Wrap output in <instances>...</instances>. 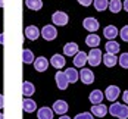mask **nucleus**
Here are the masks:
<instances>
[{
    "label": "nucleus",
    "mask_w": 128,
    "mask_h": 119,
    "mask_svg": "<svg viewBox=\"0 0 128 119\" xmlns=\"http://www.w3.org/2000/svg\"><path fill=\"white\" fill-rule=\"evenodd\" d=\"M106 113H108V107H106L104 105H102V103H99V105H93V107H91V115H93V116L104 118Z\"/></svg>",
    "instance_id": "nucleus-10"
},
{
    "label": "nucleus",
    "mask_w": 128,
    "mask_h": 119,
    "mask_svg": "<svg viewBox=\"0 0 128 119\" xmlns=\"http://www.w3.org/2000/svg\"><path fill=\"white\" fill-rule=\"evenodd\" d=\"M80 4H82V6H90L91 3H93V0H77Z\"/></svg>",
    "instance_id": "nucleus-32"
},
{
    "label": "nucleus",
    "mask_w": 128,
    "mask_h": 119,
    "mask_svg": "<svg viewBox=\"0 0 128 119\" xmlns=\"http://www.w3.org/2000/svg\"><path fill=\"white\" fill-rule=\"evenodd\" d=\"M119 35H121V38L124 40V41H128V25H125V26L121 28Z\"/></svg>",
    "instance_id": "nucleus-31"
},
{
    "label": "nucleus",
    "mask_w": 128,
    "mask_h": 119,
    "mask_svg": "<svg viewBox=\"0 0 128 119\" xmlns=\"http://www.w3.org/2000/svg\"><path fill=\"white\" fill-rule=\"evenodd\" d=\"M82 25H84V28H86L87 31L94 32V31L99 29V21L94 19V18H86V19L82 21Z\"/></svg>",
    "instance_id": "nucleus-11"
},
{
    "label": "nucleus",
    "mask_w": 128,
    "mask_h": 119,
    "mask_svg": "<svg viewBox=\"0 0 128 119\" xmlns=\"http://www.w3.org/2000/svg\"><path fill=\"white\" fill-rule=\"evenodd\" d=\"M25 37L28 40H32V41H36V40L40 37V29L37 28L36 25H28L25 28Z\"/></svg>",
    "instance_id": "nucleus-12"
},
{
    "label": "nucleus",
    "mask_w": 128,
    "mask_h": 119,
    "mask_svg": "<svg viewBox=\"0 0 128 119\" xmlns=\"http://www.w3.org/2000/svg\"><path fill=\"white\" fill-rule=\"evenodd\" d=\"M74 119H94V116L90 112H82V113H78Z\"/></svg>",
    "instance_id": "nucleus-30"
},
{
    "label": "nucleus",
    "mask_w": 128,
    "mask_h": 119,
    "mask_svg": "<svg viewBox=\"0 0 128 119\" xmlns=\"http://www.w3.org/2000/svg\"><path fill=\"white\" fill-rule=\"evenodd\" d=\"M65 63H66V60H65V57L62 56V54H53L50 59V65L53 66V68H56L58 71L59 69H62L65 66Z\"/></svg>",
    "instance_id": "nucleus-13"
},
{
    "label": "nucleus",
    "mask_w": 128,
    "mask_h": 119,
    "mask_svg": "<svg viewBox=\"0 0 128 119\" xmlns=\"http://www.w3.org/2000/svg\"><path fill=\"white\" fill-rule=\"evenodd\" d=\"M53 115H54V112L52 110L50 107H47V106L40 107L38 112H37V118L38 119H53Z\"/></svg>",
    "instance_id": "nucleus-16"
},
{
    "label": "nucleus",
    "mask_w": 128,
    "mask_h": 119,
    "mask_svg": "<svg viewBox=\"0 0 128 119\" xmlns=\"http://www.w3.org/2000/svg\"><path fill=\"white\" fill-rule=\"evenodd\" d=\"M3 106H4V96L0 94V110L3 109Z\"/></svg>",
    "instance_id": "nucleus-34"
},
{
    "label": "nucleus",
    "mask_w": 128,
    "mask_h": 119,
    "mask_svg": "<svg viewBox=\"0 0 128 119\" xmlns=\"http://www.w3.org/2000/svg\"><path fill=\"white\" fill-rule=\"evenodd\" d=\"M78 50V44L77 43H66L64 46V54L65 56H75Z\"/></svg>",
    "instance_id": "nucleus-18"
},
{
    "label": "nucleus",
    "mask_w": 128,
    "mask_h": 119,
    "mask_svg": "<svg viewBox=\"0 0 128 119\" xmlns=\"http://www.w3.org/2000/svg\"><path fill=\"white\" fill-rule=\"evenodd\" d=\"M4 6V0H0V7H3Z\"/></svg>",
    "instance_id": "nucleus-37"
},
{
    "label": "nucleus",
    "mask_w": 128,
    "mask_h": 119,
    "mask_svg": "<svg viewBox=\"0 0 128 119\" xmlns=\"http://www.w3.org/2000/svg\"><path fill=\"white\" fill-rule=\"evenodd\" d=\"M103 35L108 40H114L115 37H118V28L115 25H108L103 29Z\"/></svg>",
    "instance_id": "nucleus-21"
},
{
    "label": "nucleus",
    "mask_w": 128,
    "mask_h": 119,
    "mask_svg": "<svg viewBox=\"0 0 128 119\" xmlns=\"http://www.w3.org/2000/svg\"><path fill=\"white\" fill-rule=\"evenodd\" d=\"M104 49H106V53H110V54H116V53L119 52V44L114 41V40H109L108 43H106V46H104Z\"/></svg>",
    "instance_id": "nucleus-23"
},
{
    "label": "nucleus",
    "mask_w": 128,
    "mask_h": 119,
    "mask_svg": "<svg viewBox=\"0 0 128 119\" xmlns=\"http://www.w3.org/2000/svg\"><path fill=\"white\" fill-rule=\"evenodd\" d=\"M54 79H56V85H58V88H59V90H66V88H68L69 82H68V78H66L65 72L58 71V72H56V75H54Z\"/></svg>",
    "instance_id": "nucleus-6"
},
{
    "label": "nucleus",
    "mask_w": 128,
    "mask_h": 119,
    "mask_svg": "<svg viewBox=\"0 0 128 119\" xmlns=\"http://www.w3.org/2000/svg\"><path fill=\"white\" fill-rule=\"evenodd\" d=\"M93 3H94V9L99 10V12L106 10L108 6H109V0H93Z\"/></svg>",
    "instance_id": "nucleus-27"
},
{
    "label": "nucleus",
    "mask_w": 128,
    "mask_h": 119,
    "mask_svg": "<svg viewBox=\"0 0 128 119\" xmlns=\"http://www.w3.org/2000/svg\"><path fill=\"white\" fill-rule=\"evenodd\" d=\"M121 94V90H119V87L118 85H109L108 88H106V91H104V96H106V99L109 100V102H115L116 99H118V96Z\"/></svg>",
    "instance_id": "nucleus-7"
},
{
    "label": "nucleus",
    "mask_w": 128,
    "mask_h": 119,
    "mask_svg": "<svg viewBox=\"0 0 128 119\" xmlns=\"http://www.w3.org/2000/svg\"><path fill=\"white\" fill-rule=\"evenodd\" d=\"M22 109H24V112H26V113H32V112H36L37 105H36V102L32 99L26 97L25 100H24V103H22Z\"/></svg>",
    "instance_id": "nucleus-20"
},
{
    "label": "nucleus",
    "mask_w": 128,
    "mask_h": 119,
    "mask_svg": "<svg viewBox=\"0 0 128 119\" xmlns=\"http://www.w3.org/2000/svg\"><path fill=\"white\" fill-rule=\"evenodd\" d=\"M52 107H53L52 110H53L54 113L60 115V116H62V115H65V113L68 112V109H69V107H68V103H66L65 100H58V102H54Z\"/></svg>",
    "instance_id": "nucleus-9"
},
{
    "label": "nucleus",
    "mask_w": 128,
    "mask_h": 119,
    "mask_svg": "<svg viewBox=\"0 0 128 119\" xmlns=\"http://www.w3.org/2000/svg\"><path fill=\"white\" fill-rule=\"evenodd\" d=\"M103 99H104V94H103L100 90H93L88 96V100L91 102V105H99V103H102Z\"/></svg>",
    "instance_id": "nucleus-15"
},
{
    "label": "nucleus",
    "mask_w": 128,
    "mask_h": 119,
    "mask_svg": "<svg viewBox=\"0 0 128 119\" xmlns=\"http://www.w3.org/2000/svg\"><path fill=\"white\" fill-rule=\"evenodd\" d=\"M108 113L118 119H127L128 118V106L114 102L112 105L108 107Z\"/></svg>",
    "instance_id": "nucleus-1"
},
{
    "label": "nucleus",
    "mask_w": 128,
    "mask_h": 119,
    "mask_svg": "<svg viewBox=\"0 0 128 119\" xmlns=\"http://www.w3.org/2000/svg\"><path fill=\"white\" fill-rule=\"evenodd\" d=\"M59 119H71V118H69V116H66V115H62Z\"/></svg>",
    "instance_id": "nucleus-36"
},
{
    "label": "nucleus",
    "mask_w": 128,
    "mask_h": 119,
    "mask_svg": "<svg viewBox=\"0 0 128 119\" xmlns=\"http://www.w3.org/2000/svg\"><path fill=\"white\" fill-rule=\"evenodd\" d=\"M0 119H3V113L2 112H0Z\"/></svg>",
    "instance_id": "nucleus-39"
},
{
    "label": "nucleus",
    "mask_w": 128,
    "mask_h": 119,
    "mask_svg": "<svg viewBox=\"0 0 128 119\" xmlns=\"http://www.w3.org/2000/svg\"><path fill=\"white\" fill-rule=\"evenodd\" d=\"M36 91V87H34V84H31L30 81H24V84H22V94L25 96V97H30V96H32Z\"/></svg>",
    "instance_id": "nucleus-24"
},
{
    "label": "nucleus",
    "mask_w": 128,
    "mask_h": 119,
    "mask_svg": "<svg viewBox=\"0 0 128 119\" xmlns=\"http://www.w3.org/2000/svg\"><path fill=\"white\" fill-rule=\"evenodd\" d=\"M22 60H24L25 65H30V63L34 62V54H32V52L30 49H25L24 50V53H22Z\"/></svg>",
    "instance_id": "nucleus-28"
},
{
    "label": "nucleus",
    "mask_w": 128,
    "mask_h": 119,
    "mask_svg": "<svg viewBox=\"0 0 128 119\" xmlns=\"http://www.w3.org/2000/svg\"><path fill=\"white\" fill-rule=\"evenodd\" d=\"M102 62L106 65V68H114L118 63V57L116 54H110V53H106L102 57Z\"/></svg>",
    "instance_id": "nucleus-19"
},
{
    "label": "nucleus",
    "mask_w": 128,
    "mask_h": 119,
    "mask_svg": "<svg viewBox=\"0 0 128 119\" xmlns=\"http://www.w3.org/2000/svg\"><path fill=\"white\" fill-rule=\"evenodd\" d=\"M87 63V53L78 52L74 56V66L75 68H84V65Z\"/></svg>",
    "instance_id": "nucleus-14"
},
{
    "label": "nucleus",
    "mask_w": 128,
    "mask_h": 119,
    "mask_svg": "<svg viewBox=\"0 0 128 119\" xmlns=\"http://www.w3.org/2000/svg\"><path fill=\"white\" fill-rule=\"evenodd\" d=\"M25 6L31 10H40L43 7V1L41 0H25Z\"/></svg>",
    "instance_id": "nucleus-26"
},
{
    "label": "nucleus",
    "mask_w": 128,
    "mask_h": 119,
    "mask_svg": "<svg viewBox=\"0 0 128 119\" xmlns=\"http://www.w3.org/2000/svg\"><path fill=\"white\" fill-rule=\"evenodd\" d=\"M3 37H4V34H0V43H3Z\"/></svg>",
    "instance_id": "nucleus-38"
},
{
    "label": "nucleus",
    "mask_w": 128,
    "mask_h": 119,
    "mask_svg": "<svg viewBox=\"0 0 128 119\" xmlns=\"http://www.w3.org/2000/svg\"><path fill=\"white\" fill-rule=\"evenodd\" d=\"M122 7H124V9H125V10L128 12V0H125V1L122 3Z\"/></svg>",
    "instance_id": "nucleus-35"
},
{
    "label": "nucleus",
    "mask_w": 128,
    "mask_h": 119,
    "mask_svg": "<svg viewBox=\"0 0 128 119\" xmlns=\"http://www.w3.org/2000/svg\"><path fill=\"white\" fill-rule=\"evenodd\" d=\"M118 62H119L121 68H124V69H128V53H122V54L119 56Z\"/></svg>",
    "instance_id": "nucleus-29"
},
{
    "label": "nucleus",
    "mask_w": 128,
    "mask_h": 119,
    "mask_svg": "<svg viewBox=\"0 0 128 119\" xmlns=\"http://www.w3.org/2000/svg\"><path fill=\"white\" fill-rule=\"evenodd\" d=\"M34 69L37 71V72H46L47 71V68H49V60L44 57V56H40L37 59H34Z\"/></svg>",
    "instance_id": "nucleus-5"
},
{
    "label": "nucleus",
    "mask_w": 128,
    "mask_h": 119,
    "mask_svg": "<svg viewBox=\"0 0 128 119\" xmlns=\"http://www.w3.org/2000/svg\"><path fill=\"white\" fill-rule=\"evenodd\" d=\"M65 75H66V78H68V82H71V84L77 82L78 79H80V72H78L75 68H68V69L65 71Z\"/></svg>",
    "instance_id": "nucleus-17"
},
{
    "label": "nucleus",
    "mask_w": 128,
    "mask_h": 119,
    "mask_svg": "<svg viewBox=\"0 0 128 119\" xmlns=\"http://www.w3.org/2000/svg\"><path fill=\"white\" fill-rule=\"evenodd\" d=\"M108 9L112 13H119L122 9V1L121 0H109V6Z\"/></svg>",
    "instance_id": "nucleus-25"
},
{
    "label": "nucleus",
    "mask_w": 128,
    "mask_h": 119,
    "mask_svg": "<svg viewBox=\"0 0 128 119\" xmlns=\"http://www.w3.org/2000/svg\"><path fill=\"white\" fill-rule=\"evenodd\" d=\"M52 22L54 24V25H59V26H65L68 24V15L65 12H60V10H58V12H54L52 15Z\"/></svg>",
    "instance_id": "nucleus-4"
},
{
    "label": "nucleus",
    "mask_w": 128,
    "mask_h": 119,
    "mask_svg": "<svg viewBox=\"0 0 128 119\" xmlns=\"http://www.w3.org/2000/svg\"><path fill=\"white\" fill-rule=\"evenodd\" d=\"M86 44L91 49H94V47H97L100 44V37L97 34H90V35L86 37Z\"/></svg>",
    "instance_id": "nucleus-22"
},
{
    "label": "nucleus",
    "mask_w": 128,
    "mask_h": 119,
    "mask_svg": "<svg viewBox=\"0 0 128 119\" xmlns=\"http://www.w3.org/2000/svg\"><path fill=\"white\" fill-rule=\"evenodd\" d=\"M122 100H124V103L128 105V90H125V91L122 93Z\"/></svg>",
    "instance_id": "nucleus-33"
},
{
    "label": "nucleus",
    "mask_w": 128,
    "mask_h": 119,
    "mask_svg": "<svg viewBox=\"0 0 128 119\" xmlns=\"http://www.w3.org/2000/svg\"><path fill=\"white\" fill-rule=\"evenodd\" d=\"M80 79H81V81H82V84H86V85L93 84V82H94V74H93L90 69L81 68V72H80Z\"/></svg>",
    "instance_id": "nucleus-8"
},
{
    "label": "nucleus",
    "mask_w": 128,
    "mask_h": 119,
    "mask_svg": "<svg viewBox=\"0 0 128 119\" xmlns=\"http://www.w3.org/2000/svg\"><path fill=\"white\" fill-rule=\"evenodd\" d=\"M102 52H100V49H97V47H94V49H91L90 53L87 54V62H88L91 66H97L100 62H102Z\"/></svg>",
    "instance_id": "nucleus-2"
},
{
    "label": "nucleus",
    "mask_w": 128,
    "mask_h": 119,
    "mask_svg": "<svg viewBox=\"0 0 128 119\" xmlns=\"http://www.w3.org/2000/svg\"><path fill=\"white\" fill-rule=\"evenodd\" d=\"M40 34H41V37H43L44 40L52 41V40L56 38L58 31H56V26H53V25H44V26H43V29L40 31Z\"/></svg>",
    "instance_id": "nucleus-3"
}]
</instances>
